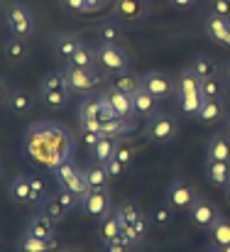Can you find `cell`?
Returning a JSON list of instances; mask_svg holds the SVG:
<instances>
[{
  "label": "cell",
  "mask_w": 230,
  "mask_h": 252,
  "mask_svg": "<svg viewBox=\"0 0 230 252\" xmlns=\"http://www.w3.org/2000/svg\"><path fill=\"white\" fill-rule=\"evenodd\" d=\"M78 125L81 130H93V132H100L105 137H123L128 132H132L137 125L135 123H128L123 120L113 105L100 98V95H88L86 100H81L78 105Z\"/></svg>",
  "instance_id": "cell-1"
},
{
  "label": "cell",
  "mask_w": 230,
  "mask_h": 252,
  "mask_svg": "<svg viewBox=\"0 0 230 252\" xmlns=\"http://www.w3.org/2000/svg\"><path fill=\"white\" fill-rule=\"evenodd\" d=\"M176 86H179V91H176V95H179V108H181L186 115H196V118H198V110H201V103H203L201 79L186 66V69H181Z\"/></svg>",
  "instance_id": "cell-2"
},
{
  "label": "cell",
  "mask_w": 230,
  "mask_h": 252,
  "mask_svg": "<svg viewBox=\"0 0 230 252\" xmlns=\"http://www.w3.org/2000/svg\"><path fill=\"white\" fill-rule=\"evenodd\" d=\"M52 174H54V179H57V184H59L62 189H66V191H71V193H76V196H86V193L91 191L83 169H78L71 159H66V162H62L59 167H54Z\"/></svg>",
  "instance_id": "cell-3"
},
{
  "label": "cell",
  "mask_w": 230,
  "mask_h": 252,
  "mask_svg": "<svg viewBox=\"0 0 230 252\" xmlns=\"http://www.w3.org/2000/svg\"><path fill=\"white\" fill-rule=\"evenodd\" d=\"M5 22L15 37H30L34 32V17H32L30 7H25L22 2H10V7L5 12Z\"/></svg>",
  "instance_id": "cell-4"
},
{
  "label": "cell",
  "mask_w": 230,
  "mask_h": 252,
  "mask_svg": "<svg viewBox=\"0 0 230 252\" xmlns=\"http://www.w3.org/2000/svg\"><path fill=\"white\" fill-rule=\"evenodd\" d=\"M96 54H98V64L108 74H118V71L130 69V57H128V52L120 49V44H98Z\"/></svg>",
  "instance_id": "cell-5"
},
{
  "label": "cell",
  "mask_w": 230,
  "mask_h": 252,
  "mask_svg": "<svg viewBox=\"0 0 230 252\" xmlns=\"http://www.w3.org/2000/svg\"><path fill=\"white\" fill-rule=\"evenodd\" d=\"M164 198H166V203H169L171 208H176V211H189V208L194 206V201L198 198V193H196V189H194L189 181L174 179V181L166 186Z\"/></svg>",
  "instance_id": "cell-6"
},
{
  "label": "cell",
  "mask_w": 230,
  "mask_h": 252,
  "mask_svg": "<svg viewBox=\"0 0 230 252\" xmlns=\"http://www.w3.org/2000/svg\"><path fill=\"white\" fill-rule=\"evenodd\" d=\"M176 135H179L176 118H171L166 113H154V115H150V123H147V137L150 140H154V142H171Z\"/></svg>",
  "instance_id": "cell-7"
},
{
  "label": "cell",
  "mask_w": 230,
  "mask_h": 252,
  "mask_svg": "<svg viewBox=\"0 0 230 252\" xmlns=\"http://www.w3.org/2000/svg\"><path fill=\"white\" fill-rule=\"evenodd\" d=\"M66 81H69V91L71 93H88L96 86L103 84V76L93 69H76V66H66Z\"/></svg>",
  "instance_id": "cell-8"
},
{
  "label": "cell",
  "mask_w": 230,
  "mask_h": 252,
  "mask_svg": "<svg viewBox=\"0 0 230 252\" xmlns=\"http://www.w3.org/2000/svg\"><path fill=\"white\" fill-rule=\"evenodd\" d=\"M81 211L96 220L110 213V189H91L86 196H81Z\"/></svg>",
  "instance_id": "cell-9"
},
{
  "label": "cell",
  "mask_w": 230,
  "mask_h": 252,
  "mask_svg": "<svg viewBox=\"0 0 230 252\" xmlns=\"http://www.w3.org/2000/svg\"><path fill=\"white\" fill-rule=\"evenodd\" d=\"M100 98H105V100L113 105V110H115L123 120H128V123H135V125H137V113H135V108H132V95H128V93L118 91L115 86L108 84V88H103Z\"/></svg>",
  "instance_id": "cell-10"
},
{
  "label": "cell",
  "mask_w": 230,
  "mask_h": 252,
  "mask_svg": "<svg viewBox=\"0 0 230 252\" xmlns=\"http://www.w3.org/2000/svg\"><path fill=\"white\" fill-rule=\"evenodd\" d=\"M189 218H191V223L196 225V228H203V230H208L218 218H221V211L208 201V198H196L194 201V206L189 208Z\"/></svg>",
  "instance_id": "cell-11"
},
{
  "label": "cell",
  "mask_w": 230,
  "mask_h": 252,
  "mask_svg": "<svg viewBox=\"0 0 230 252\" xmlns=\"http://www.w3.org/2000/svg\"><path fill=\"white\" fill-rule=\"evenodd\" d=\"M142 88H147V91H150L152 95H157L159 100L179 91L176 81L169 79V76L162 74V71H150V74H145V76H142Z\"/></svg>",
  "instance_id": "cell-12"
},
{
  "label": "cell",
  "mask_w": 230,
  "mask_h": 252,
  "mask_svg": "<svg viewBox=\"0 0 230 252\" xmlns=\"http://www.w3.org/2000/svg\"><path fill=\"white\" fill-rule=\"evenodd\" d=\"M203 32L221 47H230V17L221 15H208L203 22Z\"/></svg>",
  "instance_id": "cell-13"
},
{
  "label": "cell",
  "mask_w": 230,
  "mask_h": 252,
  "mask_svg": "<svg viewBox=\"0 0 230 252\" xmlns=\"http://www.w3.org/2000/svg\"><path fill=\"white\" fill-rule=\"evenodd\" d=\"M96 233H98L100 243L118 240V238H120V233H123V220L118 218V213H115V211H110V213H105L103 218H98Z\"/></svg>",
  "instance_id": "cell-14"
},
{
  "label": "cell",
  "mask_w": 230,
  "mask_h": 252,
  "mask_svg": "<svg viewBox=\"0 0 230 252\" xmlns=\"http://www.w3.org/2000/svg\"><path fill=\"white\" fill-rule=\"evenodd\" d=\"M203 174H206V179H208L213 186H223V189H226L230 184V162H218V159L206 157Z\"/></svg>",
  "instance_id": "cell-15"
},
{
  "label": "cell",
  "mask_w": 230,
  "mask_h": 252,
  "mask_svg": "<svg viewBox=\"0 0 230 252\" xmlns=\"http://www.w3.org/2000/svg\"><path fill=\"white\" fill-rule=\"evenodd\" d=\"M81 44H83V42H81V37L62 32V34H54V39H52V52H54L59 59L69 62V59L76 54V49L81 47Z\"/></svg>",
  "instance_id": "cell-16"
},
{
  "label": "cell",
  "mask_w": 230,
  "mask_h": 252,
  "mask_svg": "<svg viewBox=\"0 0 230 252\" xmlns=\"http://www.w3.org/2000/svg\"><path fill=\"white\" fill-rule=\"evenodd\" d=\"M206 157L218 159V162H230V135L228 132H216L206 142Z\"/></svg>",
  "instance_id": "cell-17"
},
{
  "label": "cell",
  "mask_w": 230,
  "mask_h": 252,
  "mask_svg": "<svg viewBox=\"0 0 230 252\" xmlns=\"http://www.w3.org/2000/svg\"><path fill=\"white\" fill-rule=\"evenodd\" d=\"M17 250L20 252H57V238H37L32 233L25 230V235L17 240Z\"/></svg>",
  "instance_id": "cell-18"
},
{
  "label": "cell",
  "mask_w": 230,
  "mask_h": 252,
  "mask_svg": "<svg viewBox=\"0 0 230 252\" xmlns=\"http://www.w3.org/2000/svg\"><path fill=\"white\" fill-rule=\"evenodd\" d=\"M113 12L118 17H123L125 22H132V20H140L147 12V5H145V0H115Z\"/></svg>",
  "instance_id": "cell-19"
},
{
  "label": "cell",
  "mask_w": 230,
  "mask_h": 252,
  "mask_svg": "<svg viewBox=\"0 0 230 252\" xmlns=\"http://www.w3.org/2000/svg\"><path fill=\"white\" fill-rule=\"evenodd\" d=\"M110 86H115L118 91H123V93H128V95H132V93H137V91L142 88V76L135 74L132 69H125V71L113 74Z\"/></svg>",
  "instance_id": "cell-20"
},
{
  "label": "cell",
  "mask_w": 230,
  "mask_h": 252,
  "mask_svg": "<svg viewBox=\"0 0 230 252\" xmlns=\"http://www.w3.org/2000/svg\"><path fill=\"white\" fill-rule=\"evenodd\" d=\"M86 174V181H88V189H110V174H108V167L100 164V162H91L88 167L83 169Z\"/></svg>",
  "instance_id": "cell-21"
},
{
  "label": "cell",
  "mask_w": 230,
  "mask_h": 252,
  "mask_svg": "<svg viewBox=\"0 0 230 252\" xmlns=\"http://www.w3.org/2000/svg\"><path fill=\"white\" fill-rule=\"evenodd\" d=\"M54 230H57V223L42 211V213H34L32 218H30V223H27V233H32V235H37V238H54Z\"/></svg>",
  "instance_id": "cell-22"
},
{
  "label": "cell",
  "mask_w": 230,
  "mask_h": 252,
  "mask_svg": "<svg viewBox=\"0 0 230 252\" xmlns=\"http://www.w3.org/2000/svg\"><path fill=\"white\" fill-rule=\"evenodd\" d=\"M223 115H226V108H223V103H221L218 98H203L201 110H198V120H201V123L216 125V123L223 120Z\"/></svg>",
  "instance_id": "cell-23"
},
{
  "label": "cell",
  "mask_w": 230,
  "mask_h": 252,
  "mask_svg": "<svg viewBox=\"0 0 230 252\" xmlns=\"http://www.w3.org/2000/svg\"><path fill=\"white\" fill-rule=\"evenodd\" d=\"M7 193H10V198H12L15 203H20V206H25V203H32L30 176H25V174L15 176V179L10 181V189H7Z\"/></svg>",
  "instance_id": "cell-24"
},
{
  "label": "cell",
  "mask_w": 230,
  "mask_h": 252,
  "mask_svg": "<svg viewBox=\"0 0 230 252\" xmlns=\"http://www.w3.org/2000/svg\"><path fill=\"white\" fill-rule=\"evenodd\" d=\"M7 105H10L12 113L27 115V113L32 110V105H34V98H32V93L25 91V88H12V91H10V98H7Z\"/></svg>",
  "instance_id": "cell-25"
},
{
  "label": "cell",
  "mask_w": 230,
  "mask_h": 252,
  "mask_svg": "<svg viewBox=\"0 0 230 252\" xmlns=\"http://www.w3.org/2000/svg\"><path fill=\"white\" fill-rule=\"evenodd\" d=\"M157 103H159V98L152 95L147 88H140L137 93H132V108H135L137 118L140 115H154L157 113Z\"/></svg>",
  "instance_id": "cell-26"
},
{
  "label": "cell",
  "mask_w": 230,
  "mask_h": 252,
  "mask_svg": "<svg viewBox=\"0 0 230 252\" xmlns=\"http://www.w3.org/2000/svg\"><path fill=\"white\" fill-rule=\"evenodd\" d=\"M96 34H98V42H100V44H120V39H123V27H120L118 20H103V22L98 25Z\"/></svg>",
  "instance_id": "cell-27"
},
{
  "label": "cell",
  "mask_w": 230,
  "mask_h": 252,
  "mask_svg": "<svg viewBox=\"0 0 230 252\" xmlns=\"http://www.w3.org/2000/svg\"><path fill=\"white\" fill-rule=\"evenodd\" d=\"M115 152H118V140L115 137H100L98 140V145L91 150V155H93V162H100V164H108L113 157H115Z\"/></svg>",
  "instance_id": "cell-28"
},
{
  "label": "cell",
  "mask_w": 230,
  "mask_h": 252,
  "mask_svg": "<svg viewBox=\"0 0 230 252\" xmlns=\"http://www.w3.org/2000/svg\"><path fill=\"white\" fill-rule=\"evenodd\" d=\"M208 238H211V243H213V248H226L230 245V218H218L211 228H208Z\"/></svg>",
  "instance_id": "cell-29"
},
{
  "label": "cell",
  "mask_w": 230,
  "mask_h": 252,
  "mask_svg": "<svg viewBox=\"0 0 230 252\" xmlns=\"http://www.w3.org/2000/svg\"><path fill=\"white\" fill-rule=\"evenodd\" d=\"M189 69H191L201 81H206V79H216V76H218V62L211 59V57H196V59L189 64Z\"/></svg>",
  "instance_id": "cell-30"
},
{
  "label": "cell",
  "mask_w": 230,
  "mask_h": 252,
  "mask_svg": "<svg viewBox=\"0 0 230 252\" xmlns=\"http://www.w3.org/2000/svg\"><path fill=\"white\" fill-rule=\"evenodd\" d=\"M66 64H69V66H76V69H93V66L98 64V54H96V49H91V47L83 42L76 49V54H74Z\"/></svg>",
  "instance_id": "cell-31"
},
{
  "label": "cell",
  "mask_w": 230,
  "mask_h": 252,
  "mask_svg": "<svg viewBox=\"0 0 230 252\" xmlns=\"http://www.w3.org/2000/svg\"><path fill=\"white\" fill-rule=\"evenodd\" d=\"M115 213H118V218L123 220V225H132V223L142 216V208H140L135 201L128 198V201H123V203L115 208Z\"/></svg>",
  "instance_id": "cell-32"
},
{
  "label": "cell",
  "mask_w": 230,
  "mask_h": 252,
  "mask_svg": "<svg viewBox=\"0 0 230 252\" xmlns=\"http://www.w3.org/2000/svg\"><path fill=\"white\" fill-rule=\"evenodd\" d=\"M39 91H69L66 74H64V71H49V74L42 79Z\"/></svg>",
  "instance_id": "cell-33"
},
{
  "label": "cell",
  "mask_w": 230,
  "mask_h": 252,
  "mask_svg": "<svg viewBox=\"0 0 230 252\" xmlns=\"http://www.w3.org/2000/svg\"><path fill=\"white\" fill-rule=\"evenodd\" d=\"M5 57H7L10 62H22V59L27 57V44H25V39H22V37L7 39V42H5Z\"/></svg>",
  "instance_id": "cell-34"
},
{
  "label": "cell",
  "mask_w": 230,
  "mask_h": 252,
  "mask_svg": "<svg viewBox=\"0 0 230 252\" xmlns=\"http://www.w3.org/2000/svg\"><path fill=\"white\" fill-rule=\"evenodd\" d=\"M69 93L71 91H39V98L49 108H64L69 103Z\"/></svg>",
  "instance_id": "cell-35"
},
{
  "label": "cell",
  "mask_w": 230,
  "mask_h": 252,
  "mask_svg": "<svg viewBox=\"0 0 230 252\" xmlns=\"http://www.w3.org/2000/svg\"><path fill=\"white\" fill-rule=\"evenodd\" d=\"M44 213H47L54 223H62V220L69 216V211L59 203V198H57V196H52L49 201H44Z\"/></svg>",
  "instance_id": "cell-36"
},
{
  "label": "cell",
  "mask_w": 230,
  "mask_h": 252,
  "mask_svg": "<svg viewBox=\"0 0 230 252\" xmlns=\"http://www.w3.org/2000/svg\"><path fill=\"white\" fill-rule=\"evenodd\" d=\"M108 0H66V5L76 12H98L105 7Z\"/></svg>",
  "instance_id": "cell-37"
},
{
  "label": "cell",
  "mask_w": 230,
  "mask_h": 252,
  "mask_svg": "<svg viewBox=\"0 0 230 252\" xmlns=\"http://www.w3.org/2000/svg\"><path fill=\"white\" fill-rule=\"evenodd\" d=\"M30 189H32V203H42L47 198V184L42 176L30 174Z\"/></svg>",
  "instance_id": "cell-38"
},
{
  "label": "cell",
  "mask_w": 230,
  "mask_h": 252,
  "mask_svg": "<svg viewBox=\"0 0 230 252\" xmlns=\"http://www.w3.org/2000/svg\"><path fill=\"white\" fill-rule=\"evenodd\" d=\"M57 198H59V203L66 208V211H74V208H81V196L76 193H71V191H66V189H62L59 186V191L54 193Z\"/></svg>",
  "instance_id": "cell-39"
},
{
  "label": "cell",
  "mask_w": 230,
  "mask_h": 252,
  "mask_svg": "<svg viewBox=\"0 0 230 252\" xmlns=\"http://www.w3.org/2000/svg\"><path fill=\"white\" fill-rule=\"evenodd\" d=\"M150 218H152V223H157V225H169L171 223V206L169 203H159L152 211Z\"/></svg>",
  "instance_id": "cell-40"
},
{
  "label": "cell",
  "mask_w": 230,
  "mask_h": 252,
  "mask_svg": "<svg viewBox=\"0 0 230 252\" xmlns=\"http://www.w3.org/2000/svg\"><path fill=\"white\" fill-rule=\"evenodd\" d=\"M221 91H223V86L218 81V76L201 81V95H203V98H221Z\"/></svg>",
  "instance_id": "cell-41"
},
{
  "label": "cell",
  "mask_w": 230,
  "mask_h": 252,
  "mask_svg": "<svg viewBox=\"0 0 230 252\" xmlns=\"http://www.w3.org/2000/svg\"><path fill=\"white\" fill-rule=\"evenodd\" d=\"M132 228H135L137 238H140V240H145V238H147V233H150V228H152V218H150L147 213H142V216L132 223Z\"/></svg>",
  "instance_id": "cell-42"
},
{
  "label": "cell",
  "mask_w": 230,
  "mask_h": 252,
  "mask_svg": "<svg viewBox=\"0 0 230 252\" xmlns=\"http://www.w3.org/2000/svg\"><path fill=\"white\" fill-rule=\"evenodd\" d=\"M103 252H132V245H128L125 240H108L103 243Z\"/></svg>",
  "instance_id": "cell-43"
},
{
  "label": "cell",
  "mask_w": 230,
  "mask_h": 252,
  "mask_svg": "<svg viewBox=\"0 0 230 252\" xmlns=\"http://www.w3.org/2000/svg\"><path fill=\"white\" fill-rule=\"evenodd\" d=\"M211 15L230 17V0H211Z\"/></svg>",
  "instance_id": "cell-44"
},
{
  "label": "cell",
  "mask_w": 230,
  "mask_h": 252,
  "mask_svg": "<svg viewBox=\"0 0 230 252\" xmlns=\"http://www.w3.org/2000/svg\"><path fill=\"white\" fill-rule=\"evenodd\" d=\"M105 167H108V174H110L113 179H115V176H120V174H123V171L128 169L125 164H123V162H120V159H115V157H113V159H110V162H108Z\"/></svg>",
  "instance_id": "cell-45"
},
{
  "label": "cell",
  "mask_w": 230,
  "mask_h": 252,
  "mask_svg": "<svg viewBox=\"0 0 230 252\" xmlns=\"http://www.w3.org/2000/svg\"><path fill=\"white\" fill-rule=\"evenodd\" d=\"M115 159H120L125 167H130V162H132V152L128 150V147H123V145H118V152H115Z\"/></svg>",
  "instance_id": "cell-46"
},
{
  "label": "cell",
  "mask_w": 230,
  "mask_h": 252,
  "mask_svg": "<svg viewBox=\"0 0 230 252\" xmlns=\"http://www.w3.org/2000/svg\"><path fill=\"white\" fill-rule=\"evenodd\" d=\"M83 137H86V145H88V147L93 150V147L98 145V140H100L103 135H100V132H93V130H83Z\"/></svg>",
  "instance_id": "cell-47"
},
{
  "label": "cell",
  "mask_w": 230,
  "mask_h": 252,
  "mask_svg": "<svg viewBox=\"0 0 230 252\" xmlns=\"http://www.w3.org/2000/svg\"><path fill=\"white\" fill-rule=\"evenodd\" d=\"M7 98H10V91H7V86L0 81V108L7 105Z\"/></svg>",
  "instance_id": "cell-48"
},
{
  "label": "cell",
  "mask_w": 230,
  "mask_h": 252,
  "mask_svg": "<svg viewBox=\"0 0 230 252\" xmlns=\"http://www.w3.org/2000/svg\"><path fill=\"white\" fill-rule=\"evenodd\" d=\"M174 7H194L196 5V0H169Z\"/></svg>",
  "instance_id": "cell-49"
},
{
  "label": "cell",
  "mask_w": 230,
  "mask_h": 252,
  "mask_svg": "<svg viewBox=\"0 0 230 252\" xmlns=\"http://www.w3.org/2000/svg\"><path fill=\"white\" fill-rule=\"evenodd\" d=\"M226 132L230 135V113H226Z\"/></svg>",
  "instance_id": "cell-50"
},
{
  "label": "cell",
  "mask_w": 230,
  "mask_h": 252,
  "mask_svg": "<svg viewBox=\"0 0 230 252\" xmlns=\"http://www.w3.org/2000/svg\"><path fill=\"white\" fill-rule=\"evenodd\" d=\"M226 201H228V203H230V184H228V186H226Z\"/></svg>",
  "instance_id": "cell-51"
},
{
  "label": "cell",
  "mask_w": 230,
  "mask_h": 252,
  "mask_svg": "<svg viewBox=\"0 0 230 252\" xmlns=\"http://www.w3.org/2000/svg\"><path fill=\"white\" fill-rule=\"evenodd\" d=\"M221 252H230V245H226V248H221Z\"/></svg>",
  "instance_id": "cell-52"
},
{
  "label": "cell",
  "mask_w": 230,
  "mask_h": 252,
  "mask_svg": "<svg viewBox=\"0 0 230 252\" xmlns=\"http://www.w3.org/2000/svg\"><path fill=\"white\" fill-rule=\"evenodd\" d=\"M226 74H228V79H230V64H228V66H226Z\"/></svg>",
  "instance_id": "cell-53"
},
{
  "label": "cell",
  "mask_w": 230,
  "mask_h": 252,
  "mask_svg": "<svg viewBox=\"0 0 230 252\" xmlns=\"http://www.w3.org/2000/svg\"><path fill=\"white\" fill-rule=\"evenodd\" d=\"M57 252H78V250H57Z\"/></svg>",
  "instance_id": "cell-54"
},
{
  "label": "cell",
  "mask_w": 230,
  "mask_h": 252,
  "mask_svg": "<svg viewBox=\"0 0 230 252\" xmlns=\"http://www.w3.org/2000/svg\"><path fill=\"white\" fill-rule=\"evenodd\" d=\"M208 252H221V250H218V248H216V250H208Z\"/></svg>",
  "instance_id": "cell-55"
}]
</instances>
